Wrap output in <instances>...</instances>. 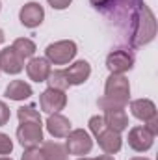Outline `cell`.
Instances as JSON below:
<instances>
[{"mask_svg":"<svg viewBox=\"0 0 158 160\" xmlns=\"http://www.w3.org/2000/svg\"><path fill=\"white\" fill-rule=\"evenodd\" d=\"M156 36V19L145 2H140L128 19V41L132 47H143Z\"/></svg>","mask_w":158,"mask_h":160,"instance_id":"1","label":"cell"},{"mask_svg":"<svg viewBox=\"0 0 158 160\" xmlns=\"http://www.w3.org/2000/svg\"><path fill=\"white\" fill-rule=\"evenodd\" d=\"M104 99L119 104V106H126L128 99H130V84L128 78H125L123 75H110L104 86Z\"/></svg>","mask_w":158,"mask_h":160,"instance_id":"2","label":"cell"},{"mask_svg":"<svg viewBox=\"0 0 158 160\" xmlns=\"http://www.w3.org/2000/svg\"><path fill=\"white\" fill-rule=\"evenodd\" d=\"M99 106L104 110V123L108 128L116 130V132H123L126 127H128V116L125 112V106H119V104H114L110 101H106L104 97L99 99Z\"/></svg>","mask_w":158,"mask_h":160,"instance_id":"3","label":"cell"},{"mask_svg":"<svg viewBox=\"0 0 158 160\" xmlns=\"http://www.w3.org/2000/svg\"><path fill=\"white\" fill-rule=\"evenodd\" d=\"M45 56L54 65H65L77 56V43L75 41H56L50 43L45 50Z\"/></svg>","mask_w":158,"mask_h":160,"instance_id":"4","label":"cell"},{"mask_svg":"<svg viewBox=\"0 0 158 160\" xmlns=\"http://www.w3.org/2000/svg\"><path fill=\"white\" fill-rule=\"evenodd\" d=\"M17 140L24 149H34L43 143V125L36 121H24L17 128Z\"/></svg>","mask_w":158,"mask_h":160,"instance_id":"5","label":"cell"},{"mask_svg":"<svg viewBox=\"0 0 158 160\" xmlns=\"http://www.w3.org/2000/svg\"><path fill=\"white\" fill-rule=\"evenodd\" d=\"M65 138H67L65 149H67V153H71V155H77V157L87 155V153L91 151V147H93V140H91V136H89L84 128L71 130Z\"/></svg>","mask_w":158,"mask_h":160,"instance_id":"6","label":"cell"},{"mask_svg":"<svg viewBox=\"0 0 158 160\" xmlns=\"http://www.w3.org/2000/svg\"><path fill=\"white\" fill-rule=\"evenodd\" d=\"M39 104H41V110H43V112H47V114H58V112L63 110L65 104H67L65 91H62V89H54V88H48L47 91L41 93Z\"/></svg>","mask_w":158,"mask_h":160,"instance_id":"7","label":"cell"},{"mask_svg":"<svg viewBox=\"0 0 158 160\" xmlns=\"http://www.w3.org/2000/svg\"><path fill=\"white\" fill-rule=\"evenodd\" d=\"M134 65V54L128 50H114L106 58V67L114 75H123L125 71H130Z\"/></svg>","mask_w":158,"mask_h":160,"instance_id":"8","label":"cell"},{"mask_svg":"<svg viewBox=\"0 0 158 160\" xmlns=\"http://www.w3.org/2000/svg\"><path fill=\"white\" fill-rule=\"evenodd\" d=\"M155 143V134L149 132L145 127H134L130 128L128 132V145L138 151V153H143V151H149Z\"/></svg>","mask_w":158,"mask_h":160,"instance_id":"9","label":"cell"},{"mask_svg":"<svg viewBox=\"0 0 158 160\" xmlns=\"http://www.w3.org/2000/svg\"><path fill=\"white\" fill-rule=\"evenodd\" d=\"M24 69V60L15 52L13 47H6L0 50V71L7 75H19Z\"/></svg>","mask_w":158,"mask_h":160,"instance_id":"10","label":"cell"},{"mask_svg":"<svg viewBox=\"0 0 158 160\" xmlns=\"http://www.w3.org/2000/svg\"><path fill=\"white\" fill-rule=\"evenodd\" d=\"M19 19L22 22V26L26 28H36L39 26L45 19V9L41 8V4L37 2H28L21 8V13H19Z\"/></svg>","mask_w":158,"mask_h":160,"instance_id":"11","label":"cell"},{"mask_svg":"<svg viewBox=\"0 0 158 160\" xmlns=\"http://www.w3.org/2000/svg\"><path fill=\"white\" fill-rule=\"evenodd\" d=\"M97 142H99V147L106 153V155H114L121 149V143H123V138H121V132H116L112 128H104L99 136H97Z\"/></svg>","mask_w":158,"mask_h":160,"instance_id":"12","label":"cell"},{"mask_svg":"<svg viewBox=\"0 0 158 160\" xmlns=\"http://www.w3.org/2000/svg\"><path fill=\"white\" fill-rule=\"evenodd\" d=\"M89 75H91V65L86 60H78L69 69H65V77H67L69 86H80V84H84L86 80L89 78Z\"/></svg>","mask_w":158,"mask_h":160,"instance_id":"13","label":"cell"},{"mask_svg":"<svg viewBox=\"0 0 158 160\" xmlns=\"http://www.w3.org/2000/svg\"><path fill=\"white\" fill-rule=\"evenodd\" d=\"M130 112H132L134 118H138V119L143 121V123L158 118L156 116V106H155V102L149 101V99H136V101H132V102H130Z\"/></svg>","mask_w":158,"mask_h":160,"instance_id":"14","label":"cell"},{"mask_svg":"<svg viewBox=\"0 0 158 160\" xmlns=\"http://www.w3.org/2000/svg\"><path fill=\"white\" fill-rule=\"evenodd\" d=\"M26 73L34 82H47L50 75V62L47 58H30L26 65Z\"/></svg>","mask_w":158,"mask_h":160,"instance_id":"15","label":"cell"},{"mask_svg":"<svg viewBox=\"0 0 158 160\" xmlns=\"http://www.w3.org/2000/svg\"><path fill=\"white\" fill-rule=\"evenodd\" d=\"M47 130L54 138H65L71 132V121L62 114H50L47 119Z\"/></svg>","mask_w":158,"mask_h":160,"instance_id":"16","label":"cell"},{"mask_svg":"<svg viewBox=\"0 0 158 160\" xmlns=\"http://www.w3.org/2000/svg\"><path fill=\"white\" fill-rule=\"evenodd\" d=\"M30 95H32V88L24 80H13L6 88V97L11 99V101H24Z\"/></svg>","mask_w":158,"mask_h":160,"instance_id":"17","label":"cell"},{"mask_svg":"<svg viewBox=\"0 0 158 160\" xmlns=\"http://www.w3.org/2000/svg\"><path fill=\"white\" fill-rule=\"evenodd\" d=\"M41 153L47 160H67V149L65 145L58 142H45L41 147Z\"/></svg>","mask_w":158,"mask_h":160,"instance_id":"18","label":"cell"},{"mask_svg":"<svg viewBox=\"0 0 158 160\" xmlns=\"http://www.w3.org/2000/svg\"><path fill=\"white\" fill-rule=\"evenodd\" d=\"M11 47L15 48V52H17L22 60H28V58H32V56L36 54V43H34L32 39H26V38L15 39Z\"/></svg>","mask_w":158,"mask_h":160,"instance_id":"19","label":"cell"},{"mask_svg":"<svg viewBox=\"0 0 158 160\" xmlns=\"http://www.w3.org/2000/svg\"><path fill=\"white\" fill-rule=\"evenodd\" d=\"M48 88H54V89H62L65 91L69 88V82H67V77H65V71H50L48 75Z\"/></svg>","mask_w":158,"mask_h":160,"instance_id":"20","label":"cell"},{"mask_svg":"<svg viewBox=\"0 0 158 160\" xmlns=\"http://www.w3.org/2000/svg\"><path fill=\"white\" fill-rule=\"evenodd\" d=\"M17 118H19L21 123H24V121H36V123H41L39 112H37L34 106H22V108H19V110H17Z\"/></svg>","mask_w":158,"mask_h":160,"instance_id":"21","label":"cell"},{"mask_svg":"<svg viewBox=\"0 0 158 160\" xmlns=\"http://www.w3.org/2000/svg\"><path fill=\"white\" fill-rule=\"evenodd\" d=\"M89 128H91V132L95 134V138L106 128V123H104V118L102 116H93L91 119H89Z\"/></svg>","mask_w":158,"mask_h":160,"instance_id":"22","label":"cell"},{"mask_svg":"<svg viewBox=\"0 0 158 160\" xmlns=\"http://www.w3.org/2000/svg\"><path fill=\"white\" fill-rule=\"evenodd\" d=\"M13 151V142L9 140L7 134L0 132V155H9Z\"/></svg>","mask_w":158,"mask_h":160,"instance_id":"23","label":"cell"},{"mask_svg":"<svg viewBox=\"0 0 158 160\" xmlns=\"http://www.w3.org/2000/svg\"><path fill=\"white\" fill-rule=\"evenodd\" d=\"M22 160H47V158H45V155L41 153L37 147H34V149H26L24 151Z\"/></svg>","mask_w":158,"mask_h":160,"instance_id":"24","label":"cell"},{"mask_svg":"<svg viewBox=\"0 0 158 160\" xmlns=\"http://www.w3.org/2000/svg\"><path fill=\"white\" fill-rule=\"evenodd\" d=\"M9 108H7V104L6 102H2L0 101V127H4L7 121H9Z\"/></svg>","mask_w":158,"mask_h":160,"instance_id":"25","label":"cell"},{"mask_svg":"<svg viewBox=\"0 0 158 160\" xmlns=\"http://www.w3.org/2000/svg\"><path fill=\"white\" fill-rule=\"evenodd\" d=\"M89 2H91L97 9H101V11H104V13H106V11H108V8L112 6V2H114V0H89Z\"/></svg>","mask_w":158,"mask_h":160,"instance_id":"26","label":"cell"},{"mask_svg":"<svg viewBox=\"0 0 158 160\" xmlns=\"http://www.w3.org/2000/svg\"><path fill=\"white\" fill-rule=\"evenodd\" d=\"M71 2H73V0H48V4H50L54 9H65V8H69Z\"/></svg>","mask_w":158,"mask_h":160,"instance_id":"27","label":"cell"},{"mask_svg":"<svg viewBox=\"0 0 158 160\" xmlns=\"http://www.w3.org/2000/svg\"><path fill=\"white\" fill-rule=\"evenodd\" d=\"M149 132H153L155 136L158 134V118H155V119H151V121H147V125H143Z\"/></svg>","mask_w":158,"mask_h":160,"instance_id":"28","label":"cell"},{"mask_svg":"<svg viewBox=\"0 0 158 160\" xmlns=\"http://www.w3.org/2000/svg\"><path fill=\"white\" fill-rule=\"evenodd\" d=\"M95 160H114V157L112 155H101V157H97Z\"/></svg>","mask_w":158,"mask_h":160,"instance_id":"29","label":"cell"},{"mask_svg":"<svg viewBox=\"0 0 158 160\" xmlns=\"http://www.w3.org/2000/svg\"><path fill=\"white\" fill-rule=\"evenodd\" d=\"M130 160H149V158H145V157H136V158H130Z\"/></svg>","mask_w":158,"mask_h":160,"instance_id":"30","label":"cell"},{"mask_svg":"<svg viewBox=\"0 0 158 160\" xmlns=\"http://www.w3.org/2000/svg\"><path fill=\"white\" fill-rule=\"evenodd\" d=\"M2 41H4V32L0 30V43H2Z\"/></svg>","mask_w":158,"mask_h":160,"instance_id":"31","label":"cell"},{"mask_svg":"<svg viewBox=\"0 0 158 160\" xmlns=\"http://www.w3.org/2000/svg\"><path fill=\"white\" fill-rule=\"evenodd\" d=\"M78 160H95V158H78Z\"/></svg>","mask_w":158,"mask_h":160,"instance_id":"32","label":"cell"},{"mask_svg":"<svg viewBox=\"0 0 158 160\" xmlns=\"http://www.w3.org/2000/svg\"><path fill=\"white\" fill-rule=\"evenodd\" d=\"M0 160H11V158H6V157H2V158H0Z\"/></svg>","mask_w":158,"mask_h":160,"instance_id":"33","label":"cell"}]
</instances>
